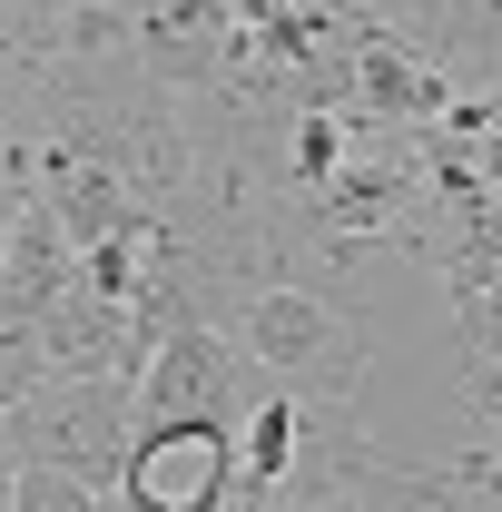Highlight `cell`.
I'll use <instances>...</instances> for the list:
<instances>
[{
    "instance_id": "cell-1",
    "label": "cell",
    "mask_w": 502,
    "mask_h": 512,
    "mask_svg": "<svg viewBox=\"0 0 502 512\" xmlns=\"http://www.w3.org/2000/svg\"><path fill=\"white\" fill-rule=\"evenodd\" d=\"M237 355L256 365V384H276L296 404H355V384L375 365L365 325L325 306L315 286H256L237 306Z\"/></svg>"
},
{
    "instance_id": "cell-2",
    "label": "cell",
    "mask_w": 502,
    "mask_h": 512,
    "mask_svg": "<svg viewBox=\"0 0 502 512\" xmlns=\"http://www.w3.org/2000/svg\"><path fill=\"white\" fill-rule=\"evenodd\" d=\"M128 424H138L128 414V375H60V365H40L0 404V453L10 463H60V473L109 493V473L128 453Z\"/></svg>"
},
{
    "instance_id": "cell-3",
    "label": "cell",
    "mask_w": 502,
    "mask_h": 512,
    "mask_svg": "<svg viewBox=\"0 0 502 512\" xmlns=\"http://www.w3.org/2000/svg\"><path fill=\"white\" fill-rule=\"evenodd\" d=\"M109 493H119V512H227L237 424L227 414H138Z\"/></svg>"
},
{
    "instance_id": "cell-4",
    "label": "cell",
    "mask_w": 502,
    "mask_h": 512,
    "mask_svg": "<svg viewBox=\"0 0 502 512\" xmlns=\"http://www.w3.org/2000/svg\"><path fill=\"white\" fill-rule=\"evenodd\" d=\"M10 512H119V503L60 463H10Z\"/></svg>"
},
{
    "instance_id": "cell-5",
    "label": "cell",
    "mask_w": 502,
    "mask_h": 512,
    "mask_svg": "<svg viewBox=\"0 0 502 512\" xmlns=\"http://www.w3.org/2000/svg\"><path fill=\"white\" fill-rule=\"evenodd\" d=\"M463 404H473V424H483V453H493V473H502V345H473Z\"/></svg>"
},
{
    "instance_id": "cell-6",
    "label": "cell",
    "mask_w": 502,
    "mask_h": 512,
    "mask_svg": "<svg viewBox=\"0 0 502 512\" xmlns=\"http://www.w3.org/2000/svg\"><path fill=\"white\" fill-rule=\"evenodd\" d=\"M315 512H345V503H315Z\"/></svg>"
}]
</instances>
